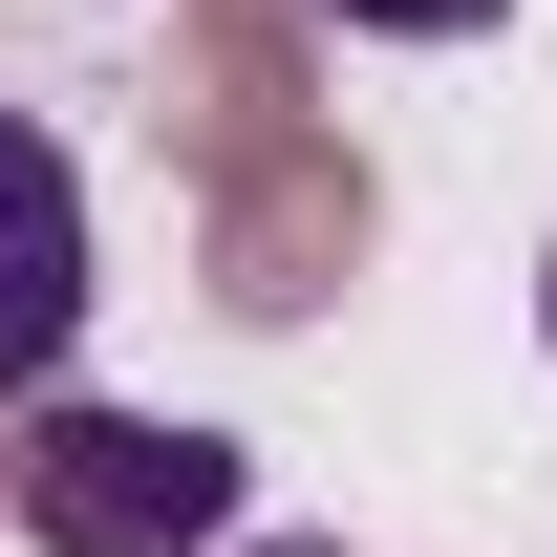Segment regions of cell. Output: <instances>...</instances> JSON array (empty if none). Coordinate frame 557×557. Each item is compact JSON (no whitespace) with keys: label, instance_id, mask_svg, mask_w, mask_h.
<instances>
[{"label":"cell","instance_id":"6da1fadb","mask_svg":"<svg viewBox=\"0 0 557 557\" xmlns=\"http://www.w3.org/2000/svg\"><path fill=\"white\" fill-rule=\"evenodd\" d=\"M22 515L65 557H194V536H236V450L214 429H44Z\"/></svg>","mask_w":557,"mask_h":557},{"label":"cell","instance_id":"7a4b0ae2","mask_svg":"<svg viewBox=\"0 0 557 557\" xmlns=\"http://www.w3.org/2000/svg\"><path fill=\"white\" fill-rule=\"evenodd\" d=\"M65 344H86V172L0 108V408L65 386Z\"/></svg>","mask_w":557,"mask_h":557},{"label":"cell","instance_id":"3957f363","mask_svg":"<svg viewBox=\"0 0 557 557\" xmlns=\"http://www.w3.org/2000/svg\"><path fill=\"white\" fill-rule=\"evenodd\" d=\"M344 22H386V44H472V22H515V0H344Z\"/></svg>","mask_w":557,"mask_h":557},{"label":"cell","instance_id":"277c9868","mask_svg":"<svg viewBox=\"0 0 557 557\" xmlns=\"http://www.w3.org/2000/svg\"><path fill=\"white\" fill-rule=\"evenodd\" d=\"M536 344H557V258H536Z\"/></svg>","mask_w":557,"mask_h":557}]
</instances>
